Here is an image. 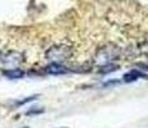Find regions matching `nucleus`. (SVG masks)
I'll use <instances>...</instances> for the list:
<instances>
[{"instance_id": "423d86ee", "label": "nucleus", "mask_w": 148, "mask_h": 128, "mask_svg": "<svg viewBox=\"0 0 148 128\" xmlns=\"http://www.w3.org/2000/svg\"><path fill=\"white\" fill-rule=\"evenodd\" d=\"M39 96L38 95H34V96H30V98H27V99H23V100H21V101H18L17 102V105H23V104H27V102H30V101H32V100H35V99H38Z\"/></svg>"}, {"instance_id": "7ed1b4c3", "label": "nucleus", "mask_w": 148, "mask_h": 128, "mask_svg": "<svg viewBox=\"0 0 148 128\" xmlns=\"http://www.w3.org/2000/svg\"><path fill=\"white\" fill-rule=\"evenodd\" d=\"M25 70L19 69V68H14V69H4L3 70V76H5L9 79H19L25 77Z\"/></svg>"}, {"instance_id": "39448f33", "label": "nucleus", "mask_w": 148, "mask_h": 128, "mask_svg": "<svg viewBox=\"0 0 148 128\" xmlns=\"http://www.w3.org/2000/svg\"><path fill=\"white\" fill-rule=\"evenodd\" d=\"M146 74L144 73H142V72H139V70H135V69H133V70H130V72H127L126 74H124V81L125 82H134L136 81V79H139V78H146Z\"/></svg>"}, {"instance_id": "f257e3e1", "label": "nucleus", "mask_w": 148, "mask_h": 128, "mask_svg": "<svg viewBox=\"0 0 148 128\" xmlns=\"http://www.w3.org/2000/svg\"><path fill=\"white\" fill-rule=\"evenodd\" d=\"M23 62H25L23 54L18 53V51H8L7 54L0 56V65H1L4 69H14V68H18Z\"/></svg>"}, {"instance_id": "20e7f679", "label": "nucleus", "mask_w": 148, "mask_h": 128, "mask_svg": "<svg viewBox=\"0 0 148 128\" xmlns=\"http://www.w3.org/2000/svg\"><path fill=\"white\" fill-rule=\"evenodd\" d=\"M47 72L49 73V74L58 76V74H64V73H67L68 70L62 64H59V63H52V64H49L47 67Z\"/></svg>"}, {"instance_id": "6e6552de", "label": "nucleus", "mask_w": 148, "mask_h": 128, "mask_svg": "<svg viewBox=\"0 0 148 128\" xmlns=\"http://www.w3.org/2000/svg\"><path fill=\"white\" fill-rule=\"evenodd\" d=\"M21 128H28V127H21Z\"/></svg>"}, {"instance_id": "f03ea898", "label": "nucleus", "mask_w": 148, "mask_h": 128, "mask_svg": "<svg viewBox=\"0 0 148 128\" xmlns=\"http://www.w3.org/2000/svg\"><path fill=\"white\" fill-rule=\"evenodd\" d=\"M70 55V50L66 46H53L47 51V58L53 63H61Z\"/></svg>"}, {"instance_id": "0eeeda50", "label": "nucleus", "mask_w": 148, "mask_h": 128, "mask_svg": "<svg viewBox=\"0 0 148 128\" xmlns=\"http://www.w3.org/2000/svg\"><path fill=\"white\" fill-rule=\"evenodd\" d=\"M44 110L40 109V110H36V109H31V110H28V112L26 113L27 115H31V114H40V113H42Z\"/></svg>"}, {"instance_id": "1a4fd4ad", "label": "nucleus", "mask_w": 148, "mask_h": 128, "mask_svg": "<svg viewBox=\"0 0 148 128\" xmlns=\"http://www.w3.org/2000/svg\"><path fill=\"white\" fill-rule=\"evenodd\" d=\"M62 128H64V127H62Z\"/></svg>"}]
</instances>
